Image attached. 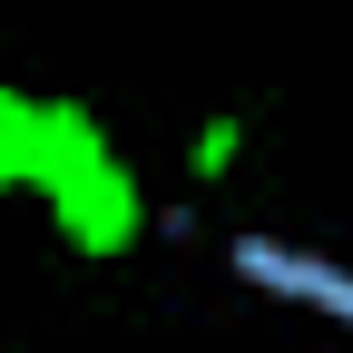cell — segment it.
Here are the masks:
<instances>
[{
  "mask_svg": "<svg viewBox=\"0 0 353 353\" xmlns=\"http://www.w3.org/2000/svg\"><path fill=\"white\" fill-rule=\"evenodd\" d=\"M50 216H59V236H69L79 255H128V245H138V226H148V196L128 187V167H108L99 187L50 196Z\"/></svg>",
  "mask_w": 353,
  "mask_h": 353,
  "instance_id": "6da1fadb",
  "label": "cell"
},
{
  "mask_svg": "<svg viewBox=\"0 0 353 353\" xmlns=\"http://www.w3.org/2000/svg\"><path fill=\"white\" fill-rule=\"evenodd\" d=\"M187 176H196V187H226V176H236V128H226V118H216V128H196Z\"/></svg>",
  "mask_w": 353,
  "mask_h": 353,
  "instance_id": "277c9868",
  "label": "cell"
},
{
  "mask_svg": "<svg viewBox=\"0 0 353 353\" xmlns=\"http://www.w3.org/2000/svg\"><path fill=\"white\" fill-rule=\"evenodd\" d=\"M108 167H118V157H108V138H99V118H88V108H69V99H50L30 187H39V196H69V187H99Z\"/></svg>",
  "mask_w": 353,
  "mask_h": 353,
  "instance_id": "7a4b0ae2",
  "label": "cell"
},
{
  "mask_svg": "<svg viewBox=\"0 0 353 353\" xmlns=\"http://www.w3.org/2000/svg\"><path fill=\"white\" fill-rule=\"evenodd\" d=\"M39 118H50V99L0 88V187H30V167H39Z\"/></svg>",
  "mask_w": 353,
  "mask_h": 353,
  "instance_id": "3957f363",
  "label": "cell"
}]
</instances>
